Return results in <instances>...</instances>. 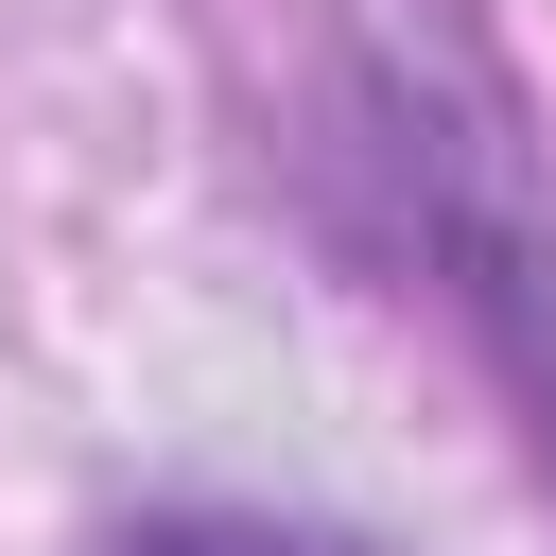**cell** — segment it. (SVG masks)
<instances>
[{"label": "cell", "mask_w": 556, "mask_h": 556, "mask_svg": "<svg viewBox=\"0 0 556 556\" xmlns=\"http://www.w3.org/2000/svg\"><path fill=\"white\" fill-rule=\"evenodd\" d=\"M330 122H348V174L382 191V226L434 261V295L556 400V208H539V156H521V104H504L469 0H348Z\"/></svg>", "instance_id": "obj_1"}, {"label": "cell", "mask_w": 556, "mask_h": 556, "mask_svg": "<svg viewBox=\"0 0 556 556\" xmlns=\"http://www.w3.org/2000/svg\"><path fill=\"white\" fill-rule=\"evenodd\" d=\"M87 556H382L348 521H261V504H156V521H104Z\"/></svg>", "instance_id": "obj_2"}]
</instances>
